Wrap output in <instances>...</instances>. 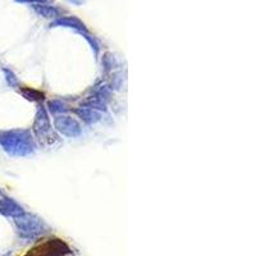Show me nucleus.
<instances>
[{
    "mask_svg": "<svg viewBox=\"0 0 256 256\" xmlns=\"http://www.w3.org/2000/svg\"><path fill=\"white\" fill-rule=\"evenodd\" d=\"M67 254H70V248L63 240L49 237L38 240L18 256H66Z\"/></svg>",
    "mask_w": 256,
    "mask_h": 256,
    "instance_id": "f257e3e1",
    "label": "nucleus"
}]
</instances>
